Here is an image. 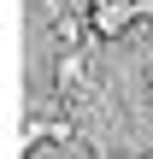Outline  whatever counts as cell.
I'll use <instances>...</instances> for the list:
<instances>
[{
  "mask_svg": "<svg viewBox=\"0 0 153 159\" xmlns=\"http://www.w3.org/2000/svg\"><path fill=\"white\" fill-rule=\"evenodd\" d=\"M153 0H88V30L94 35H118L136 12H147Z\"/></svg>",
  "mask_w": 153,
  "mask_h": 159,
  "instance_id": "6da1fadb",
  "label": "cell"
},
{
  "mask_svg": "<svg viewBox=\"0 0 153 159\" xmlns=\"http://www.w3.org/2000/svg\"><path fill=\"white\" fill-rule=\"evenodd\" d=\"M53 89H59V100H83V94H88V65H83V53H65V59H59Z\"/></svg>",
  "mask_w": 153,
  "mask_h": 159,
  "instance_id": "7a4b0ae2",
  "label": "cell"
},
{
  "mask_svg": "<svg viewBox=\"0 0 153 159\" xmlns=\"http://www.w3.org/2000/svg\"><path fill=\"white\" fill-rule=\"evenodd\" d=\"M53 35H59V47H65V53H77V41H83V24L65 12V18H53Z\"/></svg>",
  "mask_w": 153,
  "mask_h": 159,
  "instance_id": "3957f363",
  "label": "cell"
},
{
  "mask_svg": "<svg viewBox=\"0 0 153 159\" xmlns=\"http://www.w3.org/2000/svg\"><path fill=\"white\" fill-rule=\"evenodd\" d=\"M142 159H153V148H147V153H142Z\"/></svg>",
  "mask_w": 153,
  "mask_h": 159,
  "instance_id": "277c9868",
  "label": "cell"
}]
</instances>
